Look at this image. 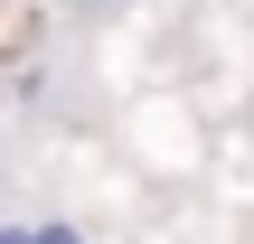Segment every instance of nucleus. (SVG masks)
Here are the masks:
<instances>
[{
	"mask_svg": "<svg viewBox=\"0 0 254 244\" xmlns=\"http://www.w3.org/2000/svg\"><path fill=\"white\" fill-rule=\"evenodd\" d=\"M38 244H85V235H75V226H38Z\"/></svg>",
	"mask_w": 254,
	"mask_h": 244,
	"instance_id": "1",
	"label": "nucleus"
},
{
	"mask_svg": "<svg viewBox=\"0 0 254 244\" xmlns=\"http://www.w3.org/2000/svg\"><path fill=\"white\" fill-rule=\"evenodd\" d=\"M0 244H38V226H0Z\"/></svg>",
	"mask_w": 254,
	"mask_h": 244,
	"instance_id": "2",
	"label": "nucleus"
},
{
	"mask_svg": "<svg viewBox=\"0 0 254 244\" xmlns=\"http://www.w3.org/2000/svg\"><path fill=\"white\" fill-rule=\"evenodd\" d=\"M66 9H123V0H66Z\"/></svg>",
	"mask_w": 254,
	"mask_h": 244,
	"instance_id": "3",
	"label": "nucleus"
}]
</instances>
